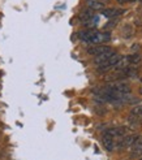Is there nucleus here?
Segmentation results:
<instances>
[{
  "label": "nucleus",
  "instance_id": "f257e3e1",
  "mask_svg": "<svg viewBox=\"0 0 142 160\" xmlns=\"http://www.w3.org/2000/svg\"><path fill=\"white\" fill-rule=\"evenodd\" d=\"M137 135H124V137H121L120 138V141L116 143V146H117V148H128V147H132L133 145L136 143V141H137Z\"/></svg>",
  "mask_w": 142,
  "mask_h": 160
},
{
  "label": "nucleus",
  "instance_id": "f03ea898",
  "mask_svg": "<svg viewBox=\"0 0 142 160\" xmlns=\"http://www.w3.org/2000/svg\"><path fill=\"white\" fill-rule=\"evenodd\" d=\"M107 90L109 91H116V92H124V94H129L130 92V86L128 83H124V82H114V83H109L107 87Z\"/></svg>",
  "mask_w": 142,
  "mask_h": 160
},
{
  "label": "nucleus",
  "instance_id": "7ed1b4c3",
  "mask_svg": "<svg viewBox=\"0 0 142 160\" xmlns=\"http://www.w3.org/2000/svg\"><path fill=\"white\" fill-rule=\"evenodd\" d=\"M128 132H129V129H128V128H125V126L109 128V129H107V130H106V133H107V134L112 135V137H115V138H121V137H124V135L127 134Z\"/></svg>",
  "mask_w": 142,
  "mask_h": 160
},
{
  "label": "nucleus",
  "instance_id": "20e7f679",
  "mask_svg": "<svg viewBox=\"0 0 142 160\" xmlns=\"http://www.w3.org/2000/svg\"><path fill=\"white\" fill-rule=\"evenodd\" d=\"M111 50H112V48H111V47H108V46H103V44H94V46H91V47H89V48H88V53L97 56V55H100V53L107 52V51H111Z\"/></svg>",
  "mask_w": 142,
  "mask_h": 160
},
{
  "label": "nucleus",
  "instance_id": "39448f33",
  "mask_svg": "<svg viewBox=\"0 0 142 160\" xmlns=\"http://www.w3.org/2000/svg\"><path fill=\"white\" fill-rule=\"evenodd\" d=\"M111 35L108 33H100V31H95V34H94L93 39H91V43L93 44H102L104 42H108Z\"/></svg>",
  "mask_w": 142,
  "mask_h": 160
},
{
  "label": "nucleus",
  "instance_id": "423d86ee",
  "mask_svg": "<svg viewBox=\"0 0 142 160\" xmlns=\"http://www.w3.org/2000/svg\"><path fill=\"white\" fill-rule=\"evenodd\" d=\"M139 156H142V137L137 138L130 151V158H139Z\"/></svg>",
  "mask_w": 142,
  "mask_h": 160
},
{
  "label": "nucleus",
  "instance_id": "0eeeda50",
  "mask_svg": "<svg viewBox=\"0 0 142 160\" xmlns=\"http://www.w3.org/2000/svg\"><path fill=\"white\" fill-rule=\"evenodd\" d=\"M114 53H115L114 50H111V51L103 52V53H100V55H97V56H95V59H94V62H95L97 65H103L106 61H108V59L111 58Z\"/></svg>",
  "mask_w": 142,
  "mask_h": 160
},
{
  "label": "nucleus",
  "instance_id": "6e6552de",
  "mask_svg": "<svg viewBox=\"0 0 142 160\" xmlns=\"http://www.w3.org/2000/svg\"><path fill=\"white\" fill-rule=\"evenodd\" d=\"M103 145H104V147H106L108 151H112V150H114V146H116L115 137H112V135L104 133V135H103Z\"/></svg>",
  "mask_w": 142,
  "mask_h": 160
},
{
  "label": "nucleus",
  "instance_id": "1a4fd4ad",
  "mask_svg": "<svg viewBox=\"0 0 142 160\" xmlns=\"http://www.w3.org/2000/svg\"><path fill=\"white\" fill-rule=\"evenodd\" d=\"M86 4L91 11H100L104 8V3L102 0H86Z\"/></svg>",
  "mask_w": 142,
  "mask_h": 160
},
{
  "label": "nucleus",
  "instance_id": "9d476101",
  "mask_svg": "<svg viewBox=\"0 0 142 160\" xmlns=\"http://www.w3.org/2000/svg\"><path fill=\"white\" fill-rule=\"evenodd\" d=\"M94 34H95V31H94V30H82V31L78 33V37H80L81 41L91 43V39H93Z\"/></svg>",
  "mask_w": 142,
  "mask_h": 160
},
{
  "label": "nucleus",
  "instance_id": "9b49d317",
  "mask_svg": "<svg viewBox=\"0 0 142 160\" xmlns=\"http://www.w3.org/2000/svg\"><path fill=\"white\" fill-rule=\"evenodd\" d=\"M129 65H130V56H121V59L115 65V68L117 70H123L125 68H128Z\"/></svg>",
  "mask_w": 142,
  "mask_h": 160
},
{
  "label": "nucleus",
  "instance_id": "f8f14e48",
  "mask_svg": "<svg viewBox=\"0 0 142 160\" xmlns=\"http://www.w3.org/2000/svg\"><path fill=\"white\" fill-rule=\"evenodd\" d=\"M123 12H124V9H116V8H109V9L103 11V16H106V17H108V18H112V17H117V16H120Z\"/></svg>",
  "mask_w": 142,
  "mask_h": 160
},
{
  "label": "nucleus",
  "instance_id": "ddd939ff",
  "mask_svg": "<svg viewBox=\"0 0 142 160\" xmlns=\"http://www.w3.org/2000/svg\"><path fill=\"white\" fill-rule=\"evenodd\" d=\"M123 70H124V76H125V78L136 77V76H137V73H138V70H137L136 68H130V67L125 68V69H123Z\"/></svg>",
  "mask_w": 142,
  "mask_h": 160
},
{
  "label": "nucleus",
  "instance_id": "4468645a",
  "mask_svg": "<svg viewBox=\"0 0 142 160\" xmlns=\"http://www.w3.org/2000/svg\"><path fill=\"white\" fill-rule=\"evenodd\" d=\"M121 31H123L121 34H123L124 38H129V37L133 35V33H134V29H133V26H130V25H125L121 29Z\"/></svg>",
  "mask_w": 142,
  "mask_h": 160
},
{
  "label": "nucleus",
  "instance_id": "2eb2a0df",
  "mask_svg": "<svg viewBox=\"0 0 142 160\" xmlns=\"http://www.w3.org/2000/svg\"><path fill=\"white\" fill-rule=\"evenodd\" d=\"M130 115H134L137 117H142V104H139V106L133 108L132 112H130Z\"/></svg>",
  "mask_w": 142,
  "mask_h": 160
},
{
  "label": "nucleus",
  "instance_id": "dca6fc26",
  "mask_svg": "<svg viewBox=\"0 0 142 160\" xmlns=\"http://www.w3.org/2000/svg\"><path fill=\"white\" fill-rule=\"evenodd\" d=\"M130 56V64H138L141 62V55L139 53H133V55H129Z\"/></svg>",
  "mask_w": 142,
  "mask_h": 160
},
{
  "label": "nucleus",
  "instance_id": "f3484780",
  "mask_svg": "<svg viewBox=\"0 0 142 160\" xmlns=\"http://www.w3.org/2000/svg\"><path fill=\"white\" fill-rule=\"evenodd\" d=\"M116 2H119L120 4H124V3H127V2H128V0H116Z\"/></svg>",
  "mask_w": 142,
  "mask_h": 160
},
{
  "label": "nucleus",
  "instance_id": "a211bd4d",
  "mask_svg": "<svg viewBox=\"0 0 142 160\" xmlns=\"http://www.w3.org/2000/svg\"><path fill=\"white\" fill-rule=\"evenodd\" d=\"M128 2H129V3H132V2H136V0H128Z\"/></svg>",
  "mask_w": 142,
  "mask_h": 160
},
{
  "label": "nucleus",
  "instance_id": "6ab92c4d",
  "mask_svg": "<svg viewBox=\"0 0 142 160\" xmlns=\"http://www.w3.org/2000/svg\"><path fill=\"white\" fill-rule=\"evenodd\" d=\"M139 94H142V87H141V89H139Z\"/></svg>",
  "mask_w": 142,
  "mask_h": 160
},
{
  "label": "nucleus",
  "instance_id": "aec40b11",
  "mask_svg": "<svg viewBox=\"0 0 142 160\" xmlns=\"http://www.w3.org/2000/svg\"><path fill=\"white\" fill-rule=\"evenodd\" d=\"M139 3H142V0H139Z\"/></svg>",
  "mask_w": 142,
  "mask_h": 160
},
{
  "label": "nucleus",
  "instance_id": "412c9836",
  "mask_svg": "<svg viewBox=\"0 0 142 160\" xmlns=\"http://www.w3.org/2000/svg\"><path fill=\"white\" fill-rule=\"evenodd\" d=\"M141 82H142V77H141Z\"/></svg>",
  "mask_w": 142,
  "mask_h": 160
},
{
  "label": "nucleus",
  "instance_id": "4be33fe9",
  "mask_svg": "<svg viewBox=\"0 0 142 160\" xmlns=\"http://www.w3.org/2000/svg\"><path fill=\"white\" fill-rule=\"evenodd\" d=\"M139 160H142V158H141V159H139Z\"/></svg>",
  "mask_w": 142,
  "mask_h": 160
}]
</instances>
